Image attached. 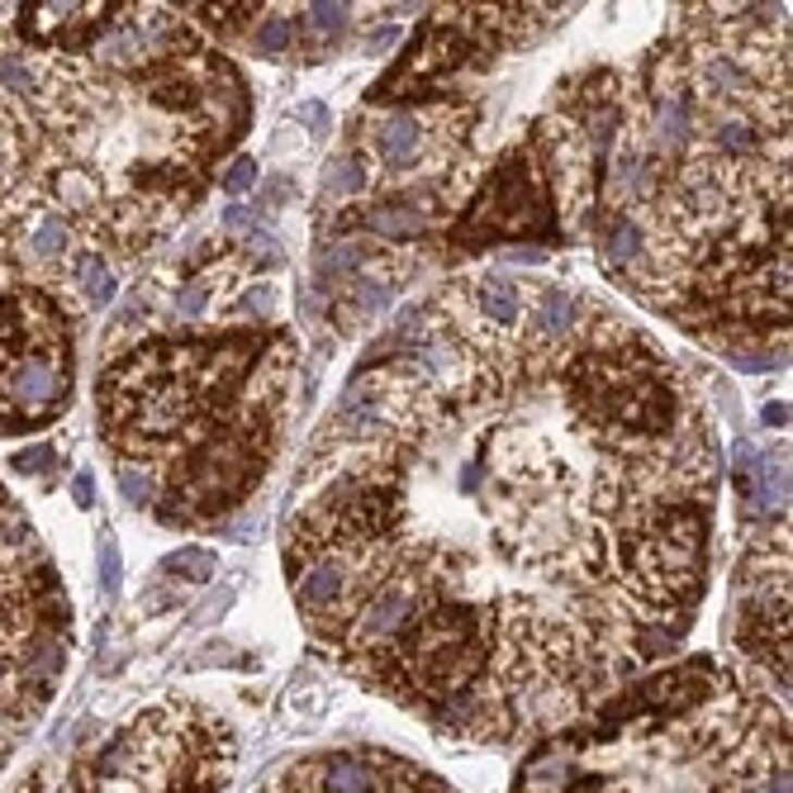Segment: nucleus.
I'll return each mask as SVG.
<instances>
[{"label": "nucleus", "mask_w": 793, "mask_h": 793, "mask_svg": "<svg viewBox=\"0 0 793 793\" xmlns=\"http://www.w3.org/2000/svg\"><path fill=\"white\" fill-rule=\"evenodd\" d=\"M257 361L252 337H224L200 347H134L100 381V423L120 457H158L190 433L205 395L228 389Z\"/></svg>", "instance_id": "obj_1"}, {"label": "nucleus", "mask_w": 793, "mask_h": 793, "mask_svg": "<svg viewBox=\"0 0 793 793\" xmlns=\"http://www.w3.org/2000/svg\"><path fill=\"white\" fill-rule=\"evenodd\" d=\"M570 405L608 442H652L674 423V375L652 343L584 347L570 367Z\"/></svg>", "instance_id": "obj_2"}, {"label": "nucleus", "mask_w": 793, "mask_h": 793, "mask_svg": "<svg viewBox=\"0 0 793 793\" xmlns=\"http://www.w3.org/2000/svg\"><path fill=\"white\" fill-rule=\"evenodd\" d=\"M485 632L490 622L471 604H433L419 608L413 622L399 632V666L405 680L423 694H457L485 666Z\"/></svg>", "instance_id": "obj_3"}, {"label": "nucleus", "mask_w": 793, "mask_h": 793, "mask_svg": "<svg viewBox=\"0 0 793 793\" xmlns=\"http://www.w3.org/2000/svg\"><path fill=\"white\" fill-rule=\"evenodd\" d=\"M552 233V205L547 186H542L537 166L523 152L504 158V166L485 181V195L475 200V210L466 214L457 228L461 247H480L494 238H547Z\"/></svg>", "instance_id": "obj_4"}, {"label": "nucleus", "mask_w": 793, "mask_h": 793, "mask_svg": "<svg viewBox=\"0 0 793 793\" xmlns=\"http://www.w3.org/2000/svg\"><path fill=\"white\" fill-rule=\"evenodd\" d=\"M442 214H447V200L433 186H419L405 195H389V200H375L371 210H357L347 224L367 228L375 238H389V243H409V238H423L428 228H437Z\"/></svg>", "instance_id": "obj_5"}, {"label": "nucleus", "mask_w": 793, "mask_h": 793, "mask_svg": "<svg viewBox=\"0 0 793 793\" xmlns=\"http://www.w3.org/2000/svg\"><path fill=\"white\" fill-rule=\"evenodd\" d=\"M428 124H433V120L409 114V110H395V114H385V120H375L371 134H367L375 162L389 166V172L423 166V158H428Z\"/></svg>", "instance_id": "obj_6"}, {"label": "nucleus", "mask_w": 793, "mask_h": 793, "mask_svg": "<svg viewBox=\"0 0 793 793\" xmlns=\"http://www.w3.org/2000/svg\"><path fill=\"white\" fill-rule=\"evenodd\" d=\"M347 590H352V575H347L343 556H319L300 580V608L309 618H319V614H329V608L343 604Z\"/></svg>", "instance_id": "obj_7"}, {"label": "nucleus", "mask_w": 793, "mask_h": 793, "mask_svg": "<svg viewBox=\"0 0 793 793\" xmlns=\"http://www.w3.org/2000/svg\"><path fill=\"white\" fill-rule=\"evenodd\" d=\"M319 793H395V779L367 756H333L319 765Z\"/></svg>", "instance_id": "obj_8"}, {"label": "nucleus", "mask_w": 793, "mask_h": 793, "mask_svg": "<svg viewBox=\"0 0 793 793\" xmlns=\"http://www.w3.org/2000/svg\"><path fill=\"white\" fill-rule=\"evenodd\" d=\"M471 309L490 323H518L523 319V285L509 276H480L471 285Z\"/></svg>", "instance_id": "obj_9"}, {"label": "nucleus", "mask_w": 793, "mask_h": 793, "mask_svg": "<svg viewBox=\"0 0 793 793\" xmlns=\"http://www.w3.org/2000/svg\"><path fill=\"white\" fill-rule=\"evenodd\" d=\"M590 789H594V779H584L575 765L542 756V760L528 765L523 789H518V793H590Z\"/></svg>", "instance_id": "obj_10"}, {"label": "nucleus", "mask_w": 793, "mask_h": 793, "mask_svg": "<svg viewBox=\"0 0 793 793\" xmlns=\"http://www.w3.org/2000/svg\"><path fill=\"white\" fill-rule=\"evenodd\" d=\"M599 252L614 271H632V262L646 252V238H642V228H636L632 219H614V224L599 233Z\"/></svg>", "instance_id": "obj_11"}, {"label": "nucleus", "mask_w": 793, "mask_h": 793, "mask_svg": "<svg viewBox=\"0 0 793 793\" xmlns=\"http://www.w3.org/2000/svg\"><path fill=\"white\" fill-rule=\"evenodd\" d=\"M575 295L570 290H547L537 305V314H532V333L542 337V343H556V337H566L575 329Z\"/></svg>", "instance_id": "obj_12"}, {"label": "nucleus", "mask_w": 793, "mask_h": 793, "mask_svg": "<svg viewBox=\"0 0 793 793\" xmlns=\"http://www.w3.org/2000/svg\"><path fill=\"white\" fill-rule=\"evenodd\" d=\"M357 271H367V243H357V238H337V243H329V252L319 257L323 281H352Z\"/></svg>", "instance_id": "obj_13"}, {"label": "nucleus", "mask_w": 793, "mask_h": 793, "mask_svg": "<svg viewBox=\"0 0 793 793\" xmlns=\"http://www.w3.org/2000/svg\"><path fill=\"white\" fill-rule=\"evenodd\" d=\"M367 158H337L323 176V200H347V195L367 190Z\"/></svg>", "instance_id": "obj_14"}, {"label": "nucleus", "mask_w": 793, "mask_h": 793, "mask_svg": "<svg viewBox=\"0 0 793 793\" xmlns=\"http://www.w3.org/2000/svg\"><path fill=\"white\" fill-rule=\"evenodd\" d=\"M162 575H176V580H186V584L214 580V552H205V547H181L176 556H166V561H162Z\"/></svg>", "instance_id": "obj_15"}, {"label": "nucleus", "mask_w": 793, "mask_h": 793, "mask_svg": "<svg viewBox=\"0 0 793 793\" xmlns=\"http://www.w3.org/2000/svg\"><path fill=\"white\" fill-rule=\"evenodd\" d=\"M190 10H195V15H200L205 24H210V29L233 34V29H243V24H252L262 5H190Z\"/></svg>", "instance_id": "obj_16"}, {"label": "nucleus", "mask_w": 793, "mask_h": 793, "mask_svg": "<svg viewBox=\"0 0 793 793\" xmlns=\"http://www.w3.org/2000/svg\"><path fill=\"white\" fill-rule=\"evenodd\" d=\"M290 38H295V24L285 20V15H271V20L257 24L252 44L262 48V53H281V48H290Z\"/></svg>", "instance_id": "obj_17"}, {"label": "nucleus", "mask_w": 793, "mask_h": 793, "mask_svg": "<svg viewBox=\"0 0 793 793\" xmlns=\"http://www.w3.org/2000/svg\"><path fill=\"white\" fill-rule=\"evenodd\" d=\"M309 24H314L319 34L337 38L347 29V5H309Z\"/></svg>", "instance_id": "obj_18"}, {"label": "nucleus", "mask_w": 793, "mask_h": 793, "mask_svg": "<svg viewBox=\"0 0 793 793\" xmlns=\"http://www.w3.org/2000/svg\"><path fill=\"white\" fill-rule=\"evenodd\" d=\"M100 590H106V594L120 590V547H114L110 537L100 542Z\"/></svg>", "instance_id": "obj_19"}, {"label": "nucleus", "mask_w": 793, "mask_h": 793, "mask_svg": "<svg viewBox=\"0 0 793 793\" xmlns=\"http://www.w3.org/2000/svg\"><path fill=\"white\" fill-rule=\"evenodd\" d=\"M120 490H124V499H128V504H152V480L143 475V471L134 475V471L124 466V471H120Z\"/></svg>", "instance_id": "obj_20"}, {"label": "nucleus", "mask_w": 793, "mask_h": 793, "mask_svg": "<svg viewBox=\"0 0 793 793\" xmlns=\"http://www.w3.org/2000/svg\"><path fill=\"white\" fill-rule=\"evenodd\" d=\"M252 181H257V162H252V158H238V162H233L228 172H224V190H233V195H238V190H252Z\"/></svg>", "instance_id": "obj_21"}, {"label": "nucleus", "mask_w": 793, "mask_h": 793, "mask_svg": "<svg viewBox=\"0 0 793 793\" xmlns=\"http://www.w3.org/2000/svg\"><path fill=\"white\" fill-rule=\"evenodd\" d=\"M48 461H53V447H29V451H20L15 457V471L38 475V471H48Z\"/></svg>", "instance_id": "obj_22"}, {"label": "nucleus", "mask_w": 793, "mask_h": 793, "mask_svg": "<svg viewBox=\"0 0 793 793\" xmlns=\"http://www.w3.org/2000/svg\"><path fill=\"white\" fill-rule=\"evenodd\" d=\"M243 309H247V314H252V309H257V314H267V309H276V295H271V290H252Z\"/></svg>", "instance_id": "obj_23"}, {"label": "nucleus", "mask_w": 793, "mask_h": 793, "mask_svg": "<svg viewBox=\"0 0 793 793\" xmlns=\"http://www.w3.org/2000/svg\"><path fill=\"white\" fill-rule=\"evenodd\" d=\"M72 494H76V499H82V504H90V499H96V494H90V475H76Z\"/></svg>", "instance_id": "obj_24"}, {"label": "nucleus", "mask_w": 793, "mask_h": 793, "mask_svg": "<svg viewBox=\"0 0 793 793\" xmlns=\"http://www.w3.org/2000/svg\"><path fill=\"white\" fill-rule=\"evenodd\" d=\"M765 419H770V423H789V409L784 405H770V409H765Z\"/></svg>", "instance_id": "obj_25"}]
</instances>
